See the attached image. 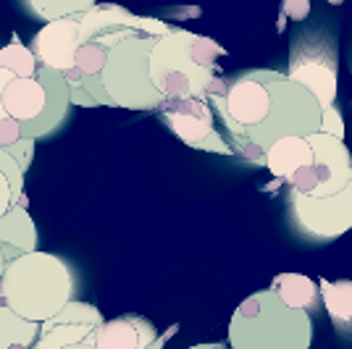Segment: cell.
I'll use <instances>...</instances> for the list:
<instances>
[{"mask_svg": "<svg viewBox=\"0 0 352 349\" xmlns=\"http://www.w3.org/2000/svg\"><path fill=\"white\" fill-rule=\"evenodd\" d=\"M271 291L279 297L281 302H287L289 307H297V310H316L318 307V300H321V291H318V284L310 276H302V273H279L271 281Z\"/></svg>", "mask_w": 352, "mask_h": 349, "instance_id": "18", "label": "cell"}, {"mask_svg": "<svg viewBox=\"0 0 352 349\" xmlns=\"http://www.w3.org/2000/svg\"><path fill=\"white\" fill-rule=\"evenodd\" d=\"M45 87V108L37 118H32L27 124H21V134L30 137V139H45L50 134L66 124L69 118V108H72V95H69V82L63 79L60 71H53V69H45V66H37V74H34Z\"/></svg>", "mask_w": 352, "mask_h": 349, "instance_id": "13", "label": "cell"}, {"mask_svg": "<svg viewBox=\"0 0 352 349\" xmlns=\"http://www.w3.org/2000/svg\"><path fill=\"white\" fill-rule=\"evenodd\" d=\"M66 349H95L89 341H82V344H72V347H66Z\"/></svg>", "mask_w": 352, "mask_h": 349, "instance_id": "30", "label": "cell"}, {"mask_svg": "<svg viewBox=\"0 0 352 349\" xmlns=\"http://www.w3.org/2000/svg\"><path fill=\"white\" fill-rule=\"evenodd\" d=\"M40 331V323L16 315L0 297V349H32Z\"/></svg>", "mask_w": 352, "mask_h": 349, "instance_id": "20", "label": "cell"}, {"mask_svg": "<svg viewBox=\"0 0 352 349\" xmlns=\"http://www.w3.org/2000/svg\"><path fill=\"white\" fill-rule=\"evenodd\" d=\"M16 200H19V194H16L11 179L0 171V216H3L11 205H16Z\"/></svg>", "mask_w": 352, "mask_h": 349, "instance_id": "27", "label": "cell"}, {"mask_svg": "<svg viewBox=\"0 0 352 349\" xmlns=\"http://www.w3.org/2000/svg\"><path fill=\"white\" fill-rule=\"evenodd\" d=\"M0 150H6L19 163V168L27 174L34 158V139L21 134V124L14 118H0Z\"/></svg>", "mask_w": 352, "mask_h": 349, "instance_id": "21", "label": "cell"}, {"mask_svg": "<svg viewBox=\"0 0 352 349\" xmlns=\"http://www.w3.org/2000/svg\"><path fill=\"white\" fill-rule=\"evenodd\" d=\"M45 98L47 95L37 76H14L3 89V111L8 118L27 124L43 113Z\"/></svg>", "mask_w": 352, "mask_h": 349, "instance_id": "16", "label": "cell"}, {"mask_svg": "<svg viewBox=\"0 0 352 349\" xmlns=\"http://www.w3.org/2000/svg\"><path fill=\"white\" fill-rule=\"evenodd\" d=\"M14 79V74L6 71V69H0V118H8L6 116V111H3V89H6V85Z\"/></svg>", "mask_w": 352, "mask_h": 349, "instance_id": "28", "label": "cell"}, {"mask_svg": "<svg viewBox=\"0 0 352 349\" xmlns=\"http://www.w3.org/2000/svg\"><path fill=\"white\" fill-rule=\"evenodd\" d=\"M37 66L40 63L32 56L30 45H21L19 40H11L6 47H0V69L11 71L14 76H34Z\"/></svg>", "mask_w": 352, "mask_h": 349, "instance_id": "23", "label": "cell"}, {"mask_svg": "<svg viewBox=\"0 0 352 349\" xmlns=\"http://www.w3.org/2000/svg\"><path fill=\"white\" fill-rule=\"evenodd\" d=\"M232 142H234V145H229V147H232L234 155H239L242 160H250V163H255V166H265V150L261 145H255L252 139H248L245 134L232 137Z\"/></svg>", "mask_w": 352, "mask_h": 349, "instance_id": "24", "label": "cell"}, {"mask_svg": "<svg viewBox=\"0 0 352 349\" xmlns=\"http://www.w3.org/2000/svg\"><path fill=\"white\" fill-rule=\"evenodd\" d=\"M294 221L313 239H337L352 229V181L337 194L308 197L289 190Z\"/></svg>", "mask_w": 352, "mask_h": 349, "instance_id": "10", "label": "cell"}, {"mask_svg": "<svg viewBox=\"0 0 352 349\" xmlns=\"http://www.w3.org/2000/svg\"><path fill=\"white\" fill-rule=\"evenodd\" d=\"M281 11L292 21H305L310 16V0H281Z\"/></svg>", "mask_w": 352, "mask_h": 349, "instance_id": "26", "label": "cell"}, {"mask_svg": "<svg viewBox=\"0 0 352 349\" xmlns=\"http://www.w3.org/2000/svg\"><path fill=\"white\" fill-rule=\"evenodd\" d=\"M195 32L171 30L150 50V79L163 98H203L216 69H203L192 58Z\"/></svg>", "mask_w": 352, "mask_h": 349, "instance_id": "5", "label": "cell"}, {"mask_svg": "<svg viewBox=\"0 0 352 349\" xmlns=\"http://www.w3.org/2000/svg\"><path fill=\"white\" fill-rule=\"evenodd\" d=\"M287 76L302 85L321 108L337 102V45L323 32H305L292 40Z\"/></svg>", "mask_w": 352, "mask_h": 349, "instance_id": "6", "label": "cell"}, {"mask_svg": "<svg viewBox=\"0 0 352 349\" xmlns=\"http://www.w3.org/2000/svg\"><path fill=\"white\" fill-rule=\"evenodd\" d=\"M76 281L69 262L53 252H27L6 262L0 276V297L16 315L32 323L53 318L69 300H74Z\"/></svg>", "mask_w": 352, "mask_h": 349, "instance_id": "1", "label": "cell"}, {"mask_svg": "<svg viewBox=\"0 0 352 349\" xmlns=\"http://www.w3.org/2000/svg\"><path fill=\"white\" fill-rule=\"evenodd\" d=\"M318 291L323 297V307L329 313V318L334 320L339 331H352V281L350 278H339V281H326L321 278Z\"/></svg>", "mask_w": 352, "mask_h": 349, "instance_id": "19", "label": "cell"}, {"mask_svg": "<svg viewBox=\"0 0 352 349\" xmlns=\"http://www.w3.org/2000/svg\"><path fill=\"white\" fill-rule=\"evenodd\" d=\"M27 14L40 19V21H56V19H66V16H82L98 0H21Z\"/></svg>", "mask_w": 352, "mask_h": 349, "instance_id": "22", "label": "cell"}, {"mask_svg": "<svg viewBox=\"0 0 352 349\" xmlns=\"http://www.w3.org/2000/svg\"><path fill=\"white\" fill-rule=\"evenodd\" d=\"M0 249L6 262L37 249V226L27 213V207L11 205L0 216Z\"/></svg>", "mask_w": 352, "mask_h": 349, "instance_id": "15", "label": "cell"}, {"mask_svg": "<svg viewBox=\"0 0 352 349\" xmlns=\"http://www.w3.org/2000/svg\"><path fill=\"white\" fill-rule=\"evenodd\" d=\"M158 37L145 32H126L108 47L100 82L111 105L129 111H155L163 95L150 79V50Z\"/></svg>", "mask_w": 352, "mask_h": 349, "instance_id": "3", "label": "cell"}, {"mask_svg": "<svg viewBox=\"0 0 352 349\" xmlns=\"http://www.w3.org/2000/svg\"><path fill=\"white\" fill-rule=\"evenodd\" d=\"M190 349H232V347H226V344H197V347H190Z\"/></svg>", "mask_w": 352, "mask_h": 349, "instance_id": "29", "label": "cell"}, {"mask_svg": "<svg viewBox=\"0 0 352 349\" xmlns=\"http://www.w3.org/2000/svg\"><path fill=\"white\" fill-rule=\"evenodd\" d=\"M100 326H103V315L98 307L89 302L69 300L53 318L40 323L32 349H66L72 344H82V341H89L95 328Z\"/></svg>", "mask_w": 352, "mask_h": 349, "instance_id": "11", "label": "cell"}, {"mask_svg": "<svg viewBox=\"0 0 352 349\" xmlns=\"http://www.w3.org/2000/svg\"><path fill=\"white\" fill-rule=\"evenodd\" d=\"M318 131L331 134V137H337V139H344V118H342V111L337 108V102H334V105H329V108H323L321 129Z\"/></svg>", "mask_w": 352, "mask_h": 349, "instance_id": "25", "label": "cell"}, {"mask_svg": "<svg viewBox=\"0 0 352 349\" xmlns=\"http://www.w3.org/2000/svg\"><path fill=\"white\" fill-rule=\"evenodd\" d=\"M308 142L313 147V160L287 179L289 190L308 197H329L342 192L352 181L350 147L344 145V139L323 131L308 134Z\"/></svg>", "mask_w": 352, "mask_h": 349, "instance_id": "7", "label": "cell"}, {"mask_svg": "<svg viewBox=\"0 0 352 349\" xmlns=\"http://www.w3.org/2000/svg\"><path fill=\"white\" fill-rule=\"evenodd\" d=\"M326 3H331V5H342L344 0H326Z\"/></svg>", "mask_w": 352, "mask_h": 349, "instance_id": "32", "label": "cell"}, {"mask_svg": "<svg viewBox=\"0 0 352 349\" xmlns=\"http://www.w3.org/2000/svg\"><path fill=\"white\" fill-rule=\"evenodd\" d=\"M79 16H66L47 21L43 30L34 34L30 50L40 66L53 71H69L74 66V53L79 47Z\"/></svg>", "mask_w": 352, "mask_h": 349, "instance_id": "12", "label": "cell"}, {"mask_svg": "<svg viewBox=\"0 0 352 349\" xmlns=\"http://www.w3.org/2000/svg\"><path fill=\"white\" fill-rule=\"evenodd\" d=\"M213 105L219 111L223 126L232 137L248 134L252 126H258L271 108V98L263 79L258 76V69L236 74L234 79H226V92L213 98Z\"/></svg>", "mask_w": 352, "mask_h": 349, "instance_id": "9", "label": "cell"}, {"mask_svg": "<svg viewBox=\"0 0 352 349\" xmlns=\"http://www.w3.org/2000/svg\"><path fill=\"white\" fill-rule=\"evenodd\" d=\"M3 271H6V258H3V249H0V276H3Z\"/></svg>", "mask_w": 352, "mask_h": 349, "instance_id": "31", "label": "cell"}, {"mask_svg": "<svg viewBox=\"0 0 352 349\" xmlns=\"http://www.w3.org/2000/svg\"><path fill=\"white\" fill-rule=\"evenodd\" d=\"M258 76L263 79L268 89L271 108H268V116L245 134L248 139L265 150L281 137H308L321 129L323 108L302 85L292 82L287 74L268 71V69H258Z\"/></svg>", "mask_w": 352, "mask_h": 349, "instance_id": "4", "label": "cell"}, {"mask_svg": "<svg viewBox=\"0 0 352 349\" xmlns=\"http://www.w3.org/2000/svg\"><path fill=\"white\" fill-rule=\"evenodd\" d=\"M158 108L168 129L184 145L206 150V153H219V155H234L216 129V116L206 98H163Z\"/></svg>", "mask_w": 352, "mask_h": 349, "instance_id": "8", "label": "cell"}, {"mask_svg": "<svg viewBox=\"0 0 352 349\" xmlns=\"http://www.w3.org/2000/svg\"><path fill=\"white\" fill-rule=\"evenodd\" d=\"M310 160H313V147L308 137H281L265 147V168L281 181H287L297 168L308 166Z\"/></svg>", "mask_w": 352, "mask_h": 349, "instance_id": "17", "label": "cell"}, {"mask_svg": "<svg viewBox=\"0 0 352 349\" xmlns=\"http://www.w3.org/2000/svg\"><path fill=\"white\" fill-rule=\"evenodd\" d=\"M310 313L281 302L271 289L250 294L229 320L232 349H310Z\"/></svg>", "mask_w": 352, "mask_h": 349, "instance_id": "2", "label": "cell"}, {"mask_svg": "<svg viewBox=\"0 0 352 349\" xmlns=\"http://www.w3.org/2000/svg\"><path fill=\"white\" fill-rule=\"evenodd\" d=\"M158 339L155 326L140 315H121L113 320H103L100 328L92 334L95 349H147Z\"/></svg>", "mask_w": 352, "mask_h": 349, "instance_id": "14", "label": "cell"}]
</instances>
